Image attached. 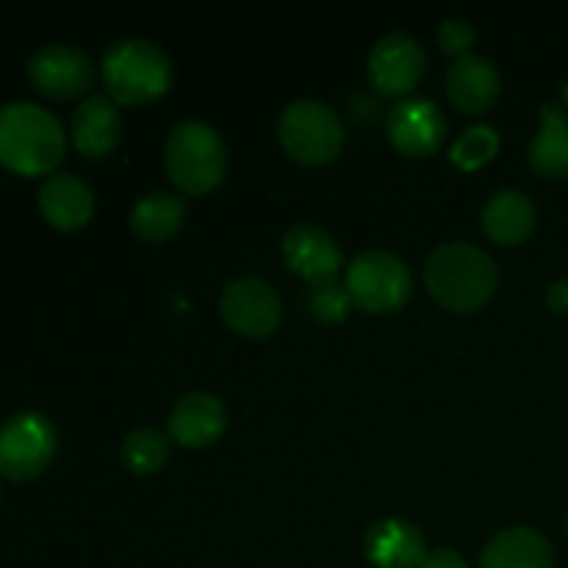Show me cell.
<instances>
[{
	"label": "cell",
	"mask_w": 568,
	"mask_h": 568,
	"mask_svg": "<svg viewBox=\"0 0 568 568\" xmlns=\"http://www.w3.org/2000/svg\"><path fill=\"white\" fill-rule=\"evenodd\" d=\"M67 150L64 128L53 111L17 100L0 109V164L17 175H48Z\"/></svg>",
	"instance_id": "cell-1"
},
{
	"label": "cell",
	"mask_w": 568,
	"mask_h": 568,
	"mask_svg": "<svg viewBox=\"0 0 568 568\" xmlns=\"http://www.w3.org/2000/svg\"><path fill=\"white\" fill-rule=\"evenodd\" d=\"M497 266L483 247L471 242H449L430 253L425 264V286L436 303L455 314L483 308L497 292Z\"/></svg>",
	"instance_id": "cell-2"
},
{
	"label": "cell",
	"mask_w": 568,
	"mask_h": 568,
	"mask_svg": "<svg viewBox=\"0 0 568 568\" xmlns=\"http://www.w3.org/2000/svg\"><path fill=\"white\" fill-rule=\"evenodd\" d=\"M103 83L120 105H142L164 98L172 87V61L148 39H120L103 55Z\"/></svg>",
	"instance_id": "cell-3"
},
{
	"label": "cell",
	"mask_w": 568,
	"mask_h": 568,
	"mask_svg": "<svg viewBox=\"0 0 568 568\" xmlns=\"http://www.w3.org/2000/svg\"><path fill=\"white\" fill-rule=\"evenodd\" d=\"M170 181L186 194H209L225 178L227 148L220 133L200 120L175 125L164 150Z\"/></svg>",
	"instance_id": "cell-4"
},
{
	"label": "cell",
	"mask_w": 568,
	"mask_h": 568,
	"mask_svg": "<svg viewBox=\"0 0 568 568\" xmlns=\"http://www.w3.org/2000/svg\"><path fill=\"white\" fill-rule=\"evenodd\" d=\"M344 288L355 308L366 314H392L410 300L414 275L399 255L386 250H366L349 261Z\"/></svg>",
	"instance_id": "cell-5"
},
{
	"label": "cell",
	"mask_w": 568,
	"mask_h": 568,
	"mask_svg": "<svg viewBox=\"0 0 568 568\" xmlns=\"http://www.w3.org/2000/svg\"><path fill=\"white\" fill-rule=\"evenodd\" d=\"M277 139L294 161L308 166L331 164L344 148V125L331 105L320 100H294L277 122Z\"/></svg>",
	"instance_id": "cell-6"
},
{
	"label": "cell",
	"mask_w": 568,
	"mask_h": 568,
	"mask_svg": "<svg viewBox=\"0 0 568 568\" xmlns=\"http://www.w3.org/2000/svg\"><path fill=\"white\" fill-rule=\"evenodd\" d=\"M55 447L53 422L37 410H20L0 425V475L11 483L33 480L55 458Z\"/></svg>",
	"instance_id": "cell-7"
},
{
	"label": "cell",
	"mask_w": 568,
	"mask_h": 568,
	"mask_svg": "<svg viewBox=\"0 0 568 568\" xmlns=\"http://www.w3.org/2000/svg\"><path fill=\"white\" fill-rule=\"evenodd\" d=\"M220 311L227 327L247 338H266L281 325V297L261 277H236L227 283Z\"/></svg>",
	"instance_id": "cell-8"
},
{
	"label": "cell",
	"mask_w": 568,
	"mask_h": 568,
	"mask_svg": "<svg viewBox=\"0 0 568 568\" xmlns=\"http://www.w3.org/2000/svg\"><path fill=\"white\" fill-rule=\"evenodd\" d=\"M28 81L53 100L81 98L94 83V67L87 53L70 44H44L28 59Z\"/></svg>",
	"instance_id": "cell-9"
},
{
	"label": "cell",
	"mask_w": 568,
	"mask_h": 568,
	"mask_svg": "<svg viewBox=\"0 0 568 568\" xmlns=\"http://www.w3.org/2000/svg\"><path fill=\"white\" fill-rule=\"evenodd\" d=\"M388 142L410 159H427L442 148L447 136V120L442 109L427 98H405L388 111Z\"/></svg>",
	"instance_id": "cell-10"
},
{
	"label": "cell",
	"mask_w": 568,
	"mask_h": 568,
	"mask_svg": "<svg viewBox=\"0 0 568 568\" xmlns=\"http://www.w3.org/2000/svg\"><path fill=\"white\" fill-rule=\"evenodd\" d=\"M425 50L408 33H386L369 53V81L381 94H410L425 75Z\"/></svg>",
	"instance_id": "cell-11"
},
{
	"label": "cell",
	"mask_w": 568,
	"mask_h": 568,
	"mask_svg": "<svg viewBox=\"0 0 568 568\" xmlns=\"http://www.w3.org/2000/svg\"><path fill=\"white\" fill-rule=\"evenodd\" d=\"M281 250L288 270L314 288L336 283L338 272L344 270V253L338 250L336 239L316 225L288 227Z\"/></svg>",
	"instance_id": "cell-12"
},
{
	"label": "cell",
	"mask_w": 568,
	"mask_h": 568,
	"mask_svg": "<svg viewBox=\"0 0 568 568\" xmlns=\"http://www.w3.org/2000/svg\"><path fill=\"white\" fill-rule=\"evenodd\" d=\"M227 430V410L220 397L209 392L183 394L170 410L166 419V436L170 442L181 444L186 449L211 447Z\"/></svg>",
	"instance_id": "cell-13"
},
{
	"label": "cell",
	"mask_w": 568,
	"mask_h": 568,
	"mask_svg": "<svg viewBox=\"0 0 568 568\" xmlns=\"http://www.w3.org/2000/svg\"><path fill=\"white\" fill-rule=\"evenodd\" d=\"M72 144L87 159H105L122 139V116L109 94H89L72 114Z\"/></svg>",
	"instance_id": "cell-14"
},
{
	"label": "cell",
	"mask_w": 568,
	"mask_h": 568,
	"mask_svg": "<svg viewBox=\"0 0 568 568\" xmlns=\"http://www.w3.org/2000/svg\"><path fill=\"white\" fill-rule=\"evenodd\" d=\"M499 72L491 59L486 55H460L453 61L447 70V94L453 100L455 109L466 111V114H483L491 109L499 98Z\"/></svg>",
	"instance_id": "cell-15"
},
{
	"label": "cell",
	"mask_w": 568,
	"mask_h": 568,
	"mask_svg": "<svg viewBox=\"0 0 568 568\" xmlns=\"http://www.w3.org/2000/svg\"><path fill=\"white\" fill-rule=\"evenodd\" d=\"M366 558L375 568H419L427 558L419 527L405 519H381L366 530Z\"/></svg>",
	"instance_id": "cell-16"
},
{
	"label": "cell",
	"mask_w": 568,
	"mask_h": 568,
	"mask_svg": "<svg viewBox=\"0 0 568 568\" xmlns=\"http://www.w3.org/2000/svg\"><path fill=\"white\" fill-rule=\"evenodd\" d=\"M94 209L92 189L72 172H55L39 189V214L59 231H78Z\"/></svg>",
	"instance_id": "cell-17"
},
{
	"label": "cell",
	"mask_w": 568,
	"mask_h": 568,
	"mask_svg": "<svg viewBox=\"0 0 568 568\" xmlns=\"http://www.w3.org/2000/svg\"><path fill=\"white\" fill-rule=\"evenodd\" d=\"M483 231L494 244L516 247L536 231V205L519 189H499L483 205Z\"/></svg>",
	"instance_id": "cell-18"
},
{
	"label": "cell",
	"mask_w": 568,
	"mask_h": 568,
	"mask_svg": "<svg viewBox=\"0 0 568 568\" xmlns=\"http://www.w3.org/2000/svg\"><path fill=\"white\" fill-rule=\"evenodd\" d=\"M552 544L532 527H508L486 544L480 568H552Z\"/></svg>",
	"instance_id": "cell-19"
},
{
	"label": "cell",
	"mask_w": 568,
	"mask_h": 568,
	"mask_svg": "<svg viewBox=\"0 0 568 568\" xmlns=\"http://www.w3.org/2000/svg\"><path fill=\"white\" fill-rule=\"evenodd\" d=\"M530 164L544 178L568 175V114L560 105L547 103L541 109V131L530 144Z\"/></svg>",
	"instance_id": "cell-20"
},
{
	"label": "cell",
	"mask_w": 568,
	"mask_h": 568,
	"mask_svg": "<svg viewBox=\"0 0 568 568\" xmlns=\"http://www.w3.org/2000/svg\"><path fill=\"white\" fill-rule=\"evenodd\" d=\"M186 200L170 192L144 194L131 211V231L144 242H166L186 220Z\"/></svg>",
	"instance_id": "cell-21"
},
{
	"label": "cell",
	"mask_w": 568,
	"mask_h": 568,
	"mask_svg": "<svg viewBox=\"0 0 568 568\" xmlns=\"http://www.w3.org/2000/svg\"><path fill=\"white\" fill-rule=\"evenodd\" d=\"M170 449L172 442L166 433L153 430V427H139V430L128 433L125 442H122V460L133 475H153L166 466Z\"/></svg>",
	"instance_id": "cell-22"
},
{
	"label": "cell",
	"mask_w": 568,
	"mask_h": 568,
	"mask_svg": "<svg viewBox=\"0 0 568 568\" xmlns=\"http://www.w3.org/2000/svg\"><path fill=\"white\" fill-rule=\"evenodd\" d=\"M499 136L491 125H471L458 136V142L449 150V159L460 170H480L483 164L497 155Z\"/></svg>",
	"instance_id": "cell-23"
},
{
	"label": "cell",
	"mask_w": 568,
	"mask_h": 568,
	"mask_svg": "<svg viewBox=\"0 0 568 568\" xmlns=\"http://www.w3.org/2000/svg\"><path fill=\"white\" fill-rule=\"evenodd\" d=\"M349 305H353V300H349L347 288L338 286V283L316 286L314 292H311V311H314L316 320L325 322V325H338V322L347 320Z\"/></svg>",
	"instance_id": "cell-24"
},
{
	"label": "cell",
	"mask_w": 568,
	"mask_h": 568,
	"mask_svg": "<svg viewBox=\"0 0 568 568\" xmlns=\"http://www.w3.org/2000/svg\"><path fill=\"white\" fill-rule=\"evenodd\" d=\"M438 44H442L444 53L460 59L475 44V28L464 20H444L442 28H438Z\"/></svg>",
	"instance_id": "cell-25"
},
{
	"label": "cell",
	"mask_w": 568,
	"mask_h": 568,
	"mask_svg": "<svg viewBox=\"0 0 568 568\" xmlns=\"http://www.w3.org/2000/svg\"><path fill=\"white\" fill-rule=\"evenodd\" d=\"M419 568H469L466 560L460 558L455 549H436V552H427V558L422 560Z\"/></svg>",
	"instance_id": "cell-26"
},
{
	"label": "cell",
	"mask_w": 568,
	"mask_h": 568,
	"mask_svg": "<svg viewBox=\"0 0 568 568\" xmlns=\"http://www.w3.org/2000/svg\"><path fill=\"white\" fill-rule=\"evenodd\" d=\"M547 303L555 314H568V281H558L549 286Z\"/></svg>",
	"instance_id": "cell-27"
},
{
	"label": "cell",
	"mask_w": 568,
	"mask_h": 568,
	"mask_svg": "<svg viewBox=\"0 0 568 568\" xmlns=\"http://www.w3.org/2000/svg\"><path fill=\"white\" fill-rule=\"evenodd\" d=\"M564 105H566V114H568V81L564 83Z\"/></svg>",
	"instance_id": "cell-28"
},
{
	"label": "cell",
	"mask_w": 568,
	"mask_h": 568,
	"mask_svg": "<svg viewBox=\"0 0 568 568\" xmlns=\"http://www.w3.org/2000/svg\"><path fill=\"white\" fill-rule=\"evenodd\" d=\"M566 532H568V519H566Z\"/></svg>",
	"instance_id": "cell-29"
}]
</instances>
